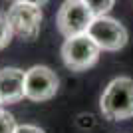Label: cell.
Instances as JSON below:
<instances>
[{
	"label": "cell",
	"mask_w": 133,
	"mask_h": 133,
	"mask_svg": "<svg viewBox=\"0 0 133 133\" xmlns=\"http://www.w3.org/2000/svg\"><path fill=\"white\" fill-rule=\"evenodd\" d=\"M16 133H46L44 129H40L38 125H30V123H24V125H18Z\"/></svg>",
	"instance_id": "cell-11"
},
{
	"label": "cell",
	"mask_w": 133,
	"mask_h": 133,
	"mask_svg": "<svg viewBox=\"0 0 133 133\" xmlns=\"http://www.w3.org/2000/svg\"><path fill=\"white\" fill-rule=\"evenodd\" d=\"M26 2H32V4H36V6H40V8H42V6L48 4L50 0H26Z\"/></svg>",
	"instance_id": "cell-12"
},
{
	"label": "cell",
	"mask_w": 133,
	"mask_h": 133,
	"mask_svg": "<svg viewBox=\"0 0 133 133\" xmlns=\"http://www.w3.org/2000/svg\"><path fill=\"white\" fill-rule=\"evenodd\" d=\"M60 89V79L54 70L48 66H32L26 72L24 91L26 97L32 101H48L52 99Z\"/></svg>",
	"instance_id": "cell-6"
},
{
	"label": "cell",
	"mask_w": 133,
	"mask_h": 133,
	"mask_svg": "<svg viewBox=\"0 0 133 133\" xmlns=\"http://www.w3.org/2000/svg\"><path fill=\"white\" fill-rule=\"evenodd\" d=\"M6 18L10 22L12 34L18 36L24 42H34L40 36V28H42V8L26 0H16L6 12Z\"/></svg>",
	"instance_id": "cell-2"
},
{
	"label": "cell",
	"mask_w": 133,
	"mask_h": 133,
	"mask_svg": "<svg viewBox=\"0 0 133 133\" xmlns=\"http://www.w3.org/2000/svg\"><path fill=\"white\" fill-rule=\"evenodd\" d=\"M88 36L105 52H117L127 44V30L121 22L111 16L94 18L91 26L88 28Z\"/></svg>",
	"instance_id": "cell-5"
},
{
	"label": "cell",
	"mask_w": 133,
	"mask_h": 133,
	"mask_svg": "<svg viewBox=\"0 0 133 133\" xmlns=\"http://www.w3.org/2000/svg\"><path fill=\"white\" fill-rule=\"evenodd\" d=\"M101 48L89 38L88 34H79L66 38L62 46V60L72 72H83L99 60Z\"/></svg>",
	"instance_id": "cell-3"
},
{
	"label": "cell",
	"mask_w": 133,
	"mask_h": 133,
	"mask_svg": "<svg viewBox=\"0 0 133 133\" xmlns=\"http://www.w3.org/2000/svg\"><path fill=\"white\" fill-rule=\"evenodd\" d=\"M99 109L109 121H125L133 117V79L115 78L107 83L105 91L101 94Z\"/></svg>",
	"instance_id": "cell-1"
},
{
	"label": "cell",
	"mask_w": 133,
	"mask_h": 133,
	"mask_svg": "<svg viewBox=\"0 0 133 133\" xmlns=\"http://www.w3.org/2000/svg\"><path fill=\"white\" fill-rule=\"evenodd\" d=\"M0 103H2V97H0Z\"/></svg>",
	"instance_id": "cell-13"
},
{
	"label": "cell",
	"mask_w": 133,
	"mask_h": 133,
	"mask_svg": "<svg viewBox=\"0 0 133 133\" xmlns=\"http://www.w3.org/2000/svg\"><path fill=\"white\" fill-rule=\"evenodd\" d=\"M85 4H88V8L91 12H94V16H107V12L113 8V4H115V0H83Z\"/></svg>",
	"instance_id": "cell-8"
},
{
	"label": "cell",
	"mask_w": 133,
	"mask_h": 133,
	"mask_svg": "<svg viewBox=\"0 0 133 133\" xmlns=\"http://www.w3.org/2000/svg\"><path fill=\"white\" fill-rule=\"evenodd\" d=\"M18 123L14 119L12 113H8L6 109H0V133H16Z\"/></svg>",
	"instance_id": "cell-10"
},
{
	"label": "cell",
	"mask_w": 133,
	"mask_h": 133,
	"mask_svg": "<svg viewBox=\"0 0 133 133\" xmlns=\"http://www.w3.org/2000/svg\"><path fill=\"white\" fill-rule=\"evenodd\" d=\"M26 72L20 68H2L0 70V97L2 103H16L26 97L24 91Z\"/></svg>",
	"instance_id": "cell-7"
},
{
	"label": "cell",
	"mask_w": 133,
	"mask_h": 133,
	"mask_svg": "<svg viewBox=\"0 0 133 133\" xmlns=\"http://www.w3.org/2000/svg\"><path fill=\"white\" fill-rule=\"evenodd\" d=\"M10 2H16V0H10Z\"/></svg>",
	"instance_id": "cell-14"
},
{
	"label": "cell",
	"mask_w": 133,
	"mask_h": 133,
	"mask_svg": "<svg viewBox=\"0 0 133 133\" xmlns=\"http://www.w3.org/2000/svg\"><path fill=\"white\" fill-rule=\"evenodd\" d=\"M12 28H10V22H8V18H6L4 12H0V50H4L6 46L10 44L12 40Z\"/></svg>",
	"instance_id": "cell-9"
},
{
	"label": "cell",
	"mask_w": 133,
	"mask_h": 133,
	"mask_svg": "<svg viewBox=\"0 0 133 133\" xmlns=\"http://www.w3.org/2000/svg\"><path fill=\"white\" fill-rule=\"evenodd\" d=\"M94 18V12L88 8L83 0H66L58 10L56 24L62 36L72 38L79 34H88V28L91 26Z\"/></svg>",
	"instance_id": "cell-4"
}]
</instances>
